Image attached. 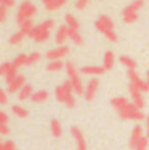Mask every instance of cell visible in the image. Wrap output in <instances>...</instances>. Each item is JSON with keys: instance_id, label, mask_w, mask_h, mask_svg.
<instances>
[{"instance_id": "obj_2", "label": "cell", "mask_w": 149, "mask_h": 150, "mask_svg": "<svg viewBox=\"0 0 149 150\" xmlns=\"http://www.w3.org/2000/svg\"><path fill=\"white\" fill-rule=\"evenodd\" d=\"M56 100L59 103H64L68 108H73L76 106V97H74V91L71 86L70 81H64L62 85L56 86L55 91H54Z\"/></svg>"}, {"instance_id": "obj_5", "label": "cell", "mask_w": 149, "mask_h": 150, "mask_svg": "<svg viewBox=\"0 0 149 150\" xmlns=\"http://www.w3.org/2000/svg\"><path fill=\"white\" fill-rule=\"evenodd\" d=\"M119 117L122 120H135V122H140V120L147 119L145 114L140 108H137L132 102H130L122 111L118 112Z\"/></svg>"}, {"instance_id": "obj_27", "label": "cell", "mask_w": 149, "mask_h": 150, "mask_svg": "<svg viewBox=\"0 0 149 150\" xmlns=\"http://www.w3.org/2000/svg\"><path fill=\"white\" fill-rule=\"evenodd\" d=\"M26 63H28V55L26 54H18L15 59H13L12 65L16 69H18V68L24 67V65H26Z\"/></svg>"}, {"instance_id": "obj_32", "label": "cell", "mask_w": 149, "mask_h": 150, "mask_svg": "<svg viewBox=\"0 0 149 150\" xmlns=\"http://www.w3.org/2000/svg\"><path fill=\"white\" fill-rule=\"evenodd\" d=\"M65 72H67V76H68V79L70 77H72V76H76V74H79V71H77V68H76V65L73 64L71 60H68L67 63H65Z\"/></svg>"}, {"instance_id": "obj_16", "label": "cell", "mask_w": 149, "mask_h": 150, "mask_svg": "<svg viewBox=\"0 0 149 150\" xmlns=\"http://www.w3.org/2000/svg\"><path fill=\"white\" fill-rule=\"evenodd\" d=\"M25 85H26V79H25V76L24 74H18V76L15 79V81L11 82L9 85H8V93L9 94L18 93Z\"/></svg>"}, {"instance_id": "obj_25", "label": "cell", "mask_w": 149, "mask_h": 150, "mask_svg": "<svg viewBox=\"0 0 149 150\" xmlns=\"http://www.w3.org/2000/svg\"><path fill=\"white\" fill-rule=\"evenodd\" d=\"M64 68H65V63H63L62 60H53V62H48L47 65H46V69L48 72H59Z\"/></svg>"}, {"instance_id": "obj_30", "label": "cell", "mask_w": 149, "mask_h": 150, "mask_svg": "<svg viewBox=\"0 0 149 150\" xmlns=\"http://www.w3.org/2000/svg\"><path fill=\"white\" fill-rule=\"evenodd\" d=\"M42 59V54L39 51H33L31 54L28 55V63L26 65H34Z\"/></svg>"}, {"instance_id": "obj_13", "label": "cell", "mask_w": 149, "mask_h": 150, "mask_svg": "<svg viewBox=\"0 0 149 150\" xmlns=\"http://www.w3.org/2000/svg\"><path fill=\"white\" fill-rule=\"evenodd\" d=\"M70 39V29L67 25H60L55 31V42L59 46H64V43Z\"/></svg>"}, {"instance_id": "obj_8", "label": "cell", "mask_w": 149, "mask_h": 150, "mask_svg": "<svg viewBox=\"0 0 149 150\" xmlns=\"http://www.w3.org/2000/svg\"><path fill=\"white\" fill-rule=\"evenodd\" d=\"M98 86H99V81L96 77H92L88 81V83L85 85V93H84V98L87 102H92L96 98V94L98 91Z\"/></svg>"}, {"instance_id": "obj_11", "label": "cell", "mask_w": 149, "mask_h": 150, "mask_svg": "<svg viewBox=\"0 0 149 150\" xmlns=\"http://www.w3.org/2000/svg\"><path fill=\"white\" fill-rule=\"evenodd\" d=\"M71 134L76 141V145H77V150H87L88 145H87V140H85L84 133L81 132V129L79 127L73 125L71 127Z\"/></svg>"}, {"instance_id": "obj_6", "label": "cell", "mask_w": 149, "mask_h": 150, "mask_svg": "<svg viewBox=\"0 0 149 150\" xmlns=\"http://www.w3.org/2000/svg\"><path fill=\"white\" fill-rule=\"evenodd\" d=\"M144 7V0H133L132 3H131L130 5H127V7L123 9V21L126 22V24H132L137 20V17H139V12L141 8Z\"/></svg>"}, {"instance_id": "obj_41", "label": "cell", "mask_w": 149, "mask_h": 150, "mask_svg": "<svg viewBox=\"0 0 149 150\" xmlns=\"http://www.w3.org/2000/svg\"><path fill=\"white\" fill-rule=\"evenodd\" d=\"M8 122H9V115L5 111L0 110V124H8Z\"/></svg>"}, {"instance_id": "obj_31", "label": "cell", "mask_w": 149, "mask_h": 150, "mask_svg": "<svg viewBox=\"0 0 149 150\" xmlns=\"http://www.w3.org/2000/svg\"><path fill=\"white\" fill-rule=\"evenodd\" d=\"M35 25L33 24V20H29V21H25L24 24L20 25V30L25 34V35H29V34L33 31V29Z\"/></svg>"}, {"instance_id": "obj_9", "label": "cell", "mask_w": 149, "mask_h": 150, "mask_svg": "<svg viewBox=\"0 0 149 150\" xmlns=\"http://www.w3.org/2000/svg\"><path fill=\"white\" fill-rule=\"evenodd\" d=\"M127 76H128V79H130V83H133L135 86H137V88L141 90V93H147V91H149L147 81H144V80L140 77V74L137 73L136 69H128Z\"/></svg>"}, {"instance_id": "obj_42", "label": "cell", "mask_w": 149, "mask_h": 150, "mask_svg": "<svg viewBox=\"0 0 149 150\" xmlns=\"http://www.w3.org/2000/svg\"><path fill=\"white\" fill-rule=\"evenodd\" d=\"M0 5H4L7 8H12L16 5V0H0Z\"/></svg>"}, {"instance_id": "obj_40", "label": "cell", "mask_w": 149, "mask_h": 150, "mask_svg": "<svg viewBox=\"0 0 149 150\" xmlns=\"http://www.w3.org/2000/svg\"><path fill=\"white\" fill-rule=\"evenodd\" d=\"M11 133V128L8 124H0V136H8Z\"/></svg>"}, {"instance_id": "obj_37", "label": "cell", "mask_w": 149, "mask_h": 150, "mask_svg": "<svg viewBox=\"0 0 149 150\" xmlns=\"http://www.w3.org/2000/svg\"><path fill=\"white\" fill-rule=\"evenodd\" d=\"M0 150H17V148H16V144L13 142V141L8 140V141H4V142H3V145L0 146Z\"/></svg>"}, {"instance_id": "obj_22", "label": "cell", "mask_w": 149, "mask_h": 150, "mask_svg": "<svg viewBox=\"0 0 149 150\" xmlns=\"http://www.w3.org/2000/svg\"><path fill=\"white\" fill-rule=\"evenodd\" d=\"M64 20H65V25L68 26L70 30H80V22L73 14L67 13L64 17Z\"/></svg>"}, {"instance_id": "obj_44", "label": "cell", "mask_w": 149, "mask_h": 150, "mask_svg": "<svg viewBox=\"0 0 149 150\" xmlns=\"http://www.w3.org/2000/svg\"><path fill=\"white\" fill-rule=\"evenodd\" d=\"M147 85H148V89H149V79L147 80Z\"/></svg>"}, {"instance_id": "obj_21", "label": "cell", "mask_w": 149, "mask_h": 150, "mask_svg": "<svg viewBox=\"0 0 149 150\" xmlns=\"http://www.w3.org/2000/svg\"><path fill=\"white\" fill-rule=\"evenodd\" d=\"M33 94H34L33 86L28 85V83H26V85H25L24 88L18 91V99L21 100V102H25V100H28V99H31Z\"/></svg>"}, {"instance_id": "obj_4", "label": "cell", "mask_w": 149, "mask_h": 150, "mask_svg": "<svg viewBox=\"0 0 149 150\" xmlns=\"http://www.w3.org/2000/svg\"><path fill=\"white\" fill-rule=\"evenodd\" d=\"M38 12V8L30 0H22L18 5V9L16 13V22L18 24V26L21 24H24L25 21H29Z\"/></svg>"}, {"instance_id": "obj_38", "label": "cell", "mask_w": 149, "mask_h": 150, "mask_svg": "<svg viewBox=\"0 0 149 150\" xmlns=\"http://www.w3.org/2000/svg\"><path fill=\"white\" fill-rule=\"evenodd\" d=\"M89 3H90V0H76V3H74V8H76L77 11H82L89 5Z\"/></svg>"}, {"instance_id": "obj_43", "label": "cell", "mask_w": 149, "mask_h": 150, "mask_svg": "<svg viewBox=\"0 0 149 150\" xmlns=\"http://www.w3.org/2000/svg\"><path fill=\"white\" fill-rule=\"evenodd\" d=\"M145 124H147V137L149 138V116H147L145 119Z\"/></svg>"}, {"instance_id": "obj_20", "label": "cell", "mask_w": 149, "mask_h": 150, "mask_svg": "<svg viewBox=\"0 0 149 150\" xmlns=\"http://www.w3.org/2000/svg\"><path fill=\"white\" fill-rule=\"evenodd\" d=\"M114 64H115V55L110 50L106 51L104 55V68L106 71H111L114 68Z\"/></svg>"}, {"instance_id": "obj_34", "label": "cell", "mask_w": 149, "mask_h": 150, "mask_svg": "<svg viewBox=\"0 0 149 150\" xmlns=\"http://www.w3.org/2000/svg\"><path fill=\"white\" fill-rule=\"evenodd\" d=\"M17 76H18V73H17V69L15 67H12V69H11V71L8 72L7 76L4 77V79H5V83H7V85H9L11 82L15 81V79H16Z\"/></svg>"}, {"instance_id": "obj_19", "label": "cell", "mask_w": 149, "mask_h": 150, "mask_svg": "<svg viewBox=\"0 0 149 150\" xmlns=\"http://www.w3.org/2000/svg\"><path fill=\"white\" fill-rule=\"evenodd\" d=\"M128 103H130V100H128L126 97H115L111 99V106H113L116 112L122 111Z\"/></svg>"}, {"instance_id": "obj_3", "label": "cell", "mask_w": 149, "mask_h": 150, "mask_svg": "<svg viewBox=\"0 0 149 150\" xmlns=\"http://www.w3.org/2000/svg\"><path fill=\"white\" fill-rule=\"evenodd\" d=\"M94 26H96V29L99 31V33L104 34L110 42L118 41V34H116L115 30H114V28H115L114 21L107 16V14L99 16L98 18L96 20V22H94Z\"/></svg>"}, {"instance_id": "obj_12", "label": "cell", "mask_w": 149, "mask_h": 150, "mask_svg": "<svg viewBox=\"0 0 149 150\" xmlns=\"http://www.w3.org/2000/svg\"><path fill=\"white\" fill-rule=\"evenodd\" d=\"M71 86H72L73 91L76 96H84L85 93V85H84V81H82L81 76L80 74H76V76H72L68 79Z\"/></svg>"}, {"instance_id": "obj_29", "label": "cell", "mask_w": 149, "mask_h": 150, "mask_svg": "<svg viewBox=\"0 0 149 150\" xmlns=\"http://www.w3.org/2000/svg\"><path fill=\"white\" fill-rule=\"evenodd\" d=\"M24 38H25V34L22 33L21 30H18V31H16V33H13L12 35H11L9 43H11L12 46H18L20 43L24 41Z\"/></svg>"}, {"instance_id": "obj_10", "label": "cell", "mask_w": 149, "mask_h": 150, "mask_svg": "<svg viewBox=\"0 0 149 150\" xmlns=\"http://www.w3.org/2000/svg\"><path fill=\"white\" fill-rule=\"evenodd\" d=\"M128 91H130L131 98H132V103L137 108L141 110L145 106V100H144V97H143L141 90L137 86H135L133 83H130L128 85Z\"/></svg>"}, {"instance_id": "obj_1", "label": "cell", "mask_w": 149, "mask_h": 150, "mask_svg": "<svg viewBox=\"0 0 149 150\" xmlns=\"http://www.w3.org/2000/svg\"><path fill=\"white\" fill-rule=\"evenodd\" d=\"M55 28V20L54 18H47L42 21L41 24L35 25L33 31L29 34V38H31L37 43H45L50 39L51 31Z\"/></svg>"}, {"instance_id": "obj_23", "label": "cell", "mask_w": 149, "mask_h": 150, "mask_svg": "<svg viewBox=\"0 0 149 150\" xmlns=\"http://www.w3.org/2000/svg\"><path fill=\"white\" fill-rule=\"evenodd\" d=\"M50 129H51V133H53L55 137L63 136V125L58 119H53L50 122Z\"/></svg>"}, {"instance_id": "obj_45", "label": "cell", "mask_w": 149, "mask_h": 150, "mask_svg": "<svg viewBox=\"0 0 149 150\" xmlns=\"http://www.w3.org/2000/svg\"><path fill=\"white\" fill-rule=\"evenodd\" d=\"M147 77L149 79V69H148V72H147Z\"/></svg>"}, {"instance_id": "obj_36", "label": "cell", "mask_w": 149, "mask_h": 150, "mask_svg": "<svg viewBox=\"0 0 149 150\" xmlns=\"http://www.w3.org/2000/svg\"><path fill=\"white\" fill-rule=\"evenodd\" d=\"M9 102V97H8V91L5 89L0 88V105L4 106Z\"/></svg>"}, {"instance_id": "obj_24", "label": "cell", "mask_w": 149, "mask_h": 150, "mask_svg": "<svg viewBox=\"0 0 149 150\" xmlns=\"http://www.w3.org/2000/svg\"><path fill=\"white\" fill-rule=\"evenodd\" d=\"M12 114L15 115L17 117H21V119H25V117L29 116V111H28L26 108L24 107L22 105H18V103H16V105L12 106Z\"/></svg>"}, {"instance_id": "obj_17", "label": "cell", "mask_w": 149, "mask_h": 150, "mask_svg": "<svg viewBox=\"0 0 149 150\" xmlns=\"http://www.w3.org/2000/svg\"><path fill=\"white\" fill-rule=\"evenodd\" d=\"M42 3H43L46 11L54 12V11H58L64 7L67 0H42Z\"/></svg>"}, {"instance_id": "obj_7", "label": "cell", "mask_w": 149, "mask_h": 150, "mask_svg": "<svg viewBox=\"0 0 149 150\" xmlns=\"http://www.w3.org/2000/svg\"><path fill=\"white\" fill-rule=\"evenodd\" d=\"M71 52V48L68 46H58V47L53 48V50H48L46 52V59H48V62H53V60H62L64 57H67Z\"/></svg>"}, {"instance_id": "obj_35", "label": "cell", "mask_w": 149, "mask_h": 150, "mask_svg": "<svg viewBox=\"0 0 149 150\" xmlns=\"http://www.w3.org/2000/svg\"><path fill=\"white\" fill-rule=\"evenodd\" d=\"M9 8L4 7V5H0V24H4L8 18V14H9Z\"/></svg>"}, {"instance_id": "obj_39", "label": "cell", "mask_w": 149, "mask_h": 150, "mask_svg": "<svg viewBox=\"0 0 149 150\" xmlns=\"http://www.w3.org/2000/svg\"><path fill=\"white\" fill-rule=\"evenodd\" d=\"M148 140H149L148 137H143L133 150H148Z\"/></svg>"}, {"instance_id": "obj_15", "label": "cell", "mask_w": 149, "mask_h": 150, "mask_svg": "<svg viewBox=\"0 0 149 150\" xmlns=\"http://www.w3.org/2000/svg\"><path fill=\"white\" fill-rule=\"evenodd\" d=\"M106 69L104 68V65H85L80 69V73L84 76H101L105 73Z\"/></svg>"}, {"instance_id": "obj_46", "label": "cell", "mask_w": 149, "mask_h": 150, "mask_svg": "<svg viewBox=\"0 0 149 150\" xmlns=\"http://www.w3.org/2000/svg\"><path fill=\"white\" fill-rule=\"evenodd\" d=\"M3 145V141H1V138H0V146H1Z\"/></svg>"}, {"instance_id": "obj_28", "label": "cell", "mask_w": 149, "mask_h": 150, "mask_svg": "<svg viewBox=\"0 0 149 150\" xmlns=\"http://www.w3.org/2000/svg\"><path fill=\"white\" fill-rule=\"evenodd\" d=\"M70 39L76 46H81L84 43V38H82L80 30H70Z\"/></svg>"}, {"instance_id": "obj_18", "label": "cell", "mask_w": 149, "mask_h": 150, "mask_svg": "<svg viewBox=\"0 0 149 150\" xmlns=\"http://www.w3.org/2000/svg\"><path fill=\"white\" fill-rule=\"evenodd\" d=\"M48 98H50V93H48L47 90H38V91H34L33 97H31V102L35 103V105H41V103H45L48 100Z\"/></svg>"}, {"instance_id": "obj_26", "label": "cell", "mask_w": 149, "mask_h": 150, "mask_svg": "<svg viewBox=\"0 0 149 150\" xmlns=\"http://www.w3.org/2000/svg\"><path fill=\"white\" fill-rule=\"evenodd\" d=\"M119 62L122 65H124L128 69H136V62L128 55H120L119 56Z\"/></svg>"}, {"instance_id": "obj_14", "label": "cell", "mask_w": 149, "mask_h": 150, "mask_svg": "<svg viewBox=\"0 0 149 150\" xmlns=\"http://www.w3.org/2000/svg\"><path fill=\"white\" fill-rule=\"evenodd\" d=\"M144 137V128H143L140 124H137V125L133 127L132 132H131V137H130V148L131 149H135L136 148V145L139 144V141L141 140V138Z\"/></svg>"}, {"instance_id": "obj_33", "label": "cell", "mask_w": 149, "mask_h": 150, "mask_svg": "<svg viewBox=\"0 0 149 150\" xmlns=\"http://www.w3.org/2000/svg\"><path fill=\"white\" fill-rule=\"evenodd\" d=\"M12 63H9V62H4V63H1L0 64V77H5L8 74V72L12 69Z\"/></svg>"}]
</instances>
